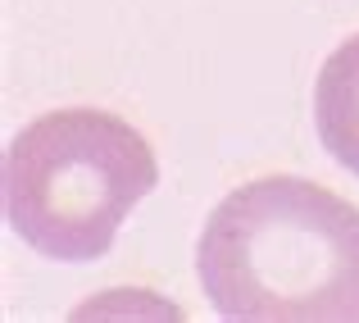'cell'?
I'll return each mask as SVG.
<instances>
[{"instance_id":"2","label":"cell","mask_w":359,"mask_h":323,"mask_svg":"<svg viewBox=\"0 0 359 323\" xmlns=\"http://www.w3.org/2000/svg\"><path fill=\"white\" fill-rule=\"evenodd\" d=\"M159 183L150 141L105 110H55L14 132L0 155V210L41 260L109 255L132 205Z\"/></svg>"},{"instance_id":"1","label":"cell","mask_w":359,"mask_h":323,"mask_svg":"<svg viewBox=\"0 0 359 323\" xmlns=\"http://www.w3.org/2000/svg\"><path fill=\"white\" fill-rule=\"evenodd\" d=\"M196 278L219 319L359 323V210L296 173L255 178L210 210Z\"/></svg>"},{"instance_id":"3","label":"cell","mask_w":359,"mask_h":323,"mask_svg":"<svg viewBox=\"0 0 359 323\" xmlns=\"http://www.w3.org/2000/svg\"><path fill=\"white\" fill-rule=\"evenodd\" d=\"M314 128L327 155L359 178V32L346 37L318 69Z\"/></svg>"}]
</instances>
